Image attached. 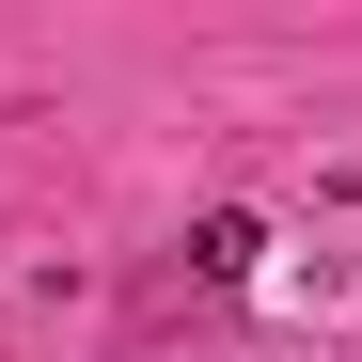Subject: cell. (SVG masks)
Masks as SVG:
<instances>
[{
	"label": "cell",
	"instance_id": "1",
	"mask_svg": "<svg viewBox=\"0 0 362 362\" xmlns=\"http://www.w3.org/2000/svg\"><path fill=\"white\" fill-rule=\"evenodd\" d=\"M252 268H268V221L252 205H205L189 221V284H252Z\"/></svg>",
	"mask_w": 362,
	"mask_h": 362
}]
</instances>
